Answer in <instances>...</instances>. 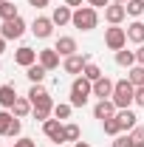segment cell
<instances>
[{"mask_svg": "<svg viewBox=\"0 0 144 147\" xmlns=\"http://www.w3.org/2000/svg\"><path fill=\"white\" fill-rule=\"evenodd\" d=\"M113 3H122V6H124V3H127V0H113Z\"/></svg>", "mask_w": 144, "mask_h": 147, "instance_id": "7bdbcfd3", "label": "cell"}, {"mask_svg": "<svg viewBox=\"0 0 144 147\" xmlns=\"http://www.w3.org/2000/svg\"><path fill=\"white\" fill-rule=\"evenodd\" d=\"M124 9H127L130 17H141V14H144V0H127Z\"/></svg>", "mask_w": 144, "mask_h": 147, "instance_id": "4316f807", "label": "cell"}, {"mask_svg": "<svg viewBox=\"0 0 144 147\" xmlns=\"http://www.w3.org/2000/svg\"><path fill=\"white\" fill-rule=\"evenodd\" d=\"M3 3H6V0H0V6H3Z\"/></svg>", "mask_w": 144, "mask_h": 147, "instance_id": "f6af8a7d", "label": "cell"}, {"mask_svg": "<svg viewBox=\"0 0 144 147\" xmlns=\"http://www.w3.org/2000/svg\"><path fill=\"white\" fill-rule=\"evenodd\" d=\"M73 147H90V142H82L79 139V142H73Z\"/></svg>", "mask_w": 144, "mask_h": 147, "instance_id": "b9f144b4", "label": "cell"}, {"mask_svg": "<svg viewBox=\"0 0 144 147\" xmlns=\"http://www.w3.org/2000/svg\"><path fill=\"white\" fill-rule=\"evenodd\" d=\"M110 147H133V142H130V133H127V136H122V133H119V136L113 139V144H110Z\"/></svg>", "mask_w": 144, "mask_h": 147, "instance_id": "836d02e7", "label": "cell"}, {"mask_svg": "<svg viewBox=\"0 0 144 147\" xmlns=\"http://www.w3.org/2000/svg\"><path fill=\"white\" fill-rule=\"evenodd\" d=\"M124 17H127V9L122 6V3H110L108 9H105V20H108L110 26H119Z\"/></svg>", "mask_w": 144, "mask_h": 147, "instance_id": "5bb4252c", "label": "cell"}, {"mask_svg": "<svg viewBox=\"0 0 144 147\" xmlns=\"http://www.w3.org/2000/svg\"><path fill=\"white\" fill-rule=\"evenodd\" d=\"M17 17V6L11 3V0H6L3 6H0V20H14Z\"/></svg>", "mask_w": 144, "mask_h": 147, "instance_id": "83f0119b", "label": "cell"}, {"mask_svg": "<svg viewBox=\"0 0 144 147\" xmlns=\"http://www.w3.org/2000/svg\"><path fill=\"white\" fill-rule=\"evenodd\" d=\"M34 110V105H31V99L28 96H17V102H14V108H11V113L17 116V119H26L28 113Z\"/></svg>", "mask_w": 144, "mask_h": 147, "instance_id": "d6986e66", "label": "cell"}, {"mask_svg": "<svg viewBox=\"0 0 144 147\" xmlns=\"http://www.w3.org/2000/svg\"><path fill=\"white\" fill-rule=\"evenodd\" d=\"M90 96H93V82H90V79H85L82 74H79V76H73V85H71V99H68V102H71L73 108H85Z\"/></svg>", "mask_w": 144, "mask_h": 147, "instance_id": "7a4b0ae2", "label": "cell"}, {"mask_svg": "<svg viewBox=\"0 0 144 147\" xmlns=\"http://www.w3.org/2000/svg\"><path fill=\"white\" fill-rule=\"evenodd\" d=\"M28 99H31V105L34 108H42V110H54V102H51V93L48 88L40 82V85H31V91H28Z\"/></svg>", "mask_w": 144, "mask_h": 147, "instance_id": "277c9868", "label": "cell"}, {"mask_svg": "<svg viewBox=\"0 0 144 147\" xmlns=\"http://www.w3.org/2000/svg\"><path fill=\"white\" fill-rule=\"evenodd\" d=\"M113 88H116V82H113L110 76H102V79L93 82V96H99V99H110V96H113Z\"/></svg>", "mask_w": 144, "mask_h": 147, "instance_id": "4fadbf2b", "label": "cell"}, {"mask_svg": "<svg viewBox=\"0 0 144 147\" xmlns=\"http://www.w3.org/2000/svg\"><path fill=\"white\" fill-rule=\"evenodd\" d=\"M37 62H40L45 71H57V68H59V54H57V48H42L40 57H37Z\"/></svg>", "mask_w": 144, "mask_h": 147, "instance_id": "8fae6325", "label": "cell"}, {"mask_svg": "<svg viewBox=\"0 0 144 147\" xmlns=\"http://www.w3.org/2000/svg\"><path fill=\"white\" fill-rule=\"evenodd\" d=\"M88 62H93V59H90V54L65 57V59H62V71H65V74H73V76H79V74H82V68H85Z\"/></svg>", "mask_w": 144, "mask_h": 147, "instance_id": "52a82bcc", "label": "cell"}, {"mask_svg": "<svg viewBox=\"0 0 144 147\" xmlns=\"http://www.w3.org/2000/svg\"><path fill=\"white\" fill-rule=\"evenodd\" d=\"M136 62H139V65H144V45H139V48H136Z\"/></svg>", "mask_w": 144, "mask_h": 147, "instance_id": "f35d334b", "label": "cell"}, {"mask_svg": "<svg viewBox=\"0 0 144 147\" xmlns=\"http://www.w3.org/2000/svg\"><path fill=\"white\" fill-rule=\"evenodd\" d=\"M11 119H14V113H9V110H0V136H9Z\"/></svg>", "mask_w": 144, "mask_h": 147, "instance_id": "f1b7e54d", "label": "cell"}, {"mask_svg": "<svg viewBox=\"0 0 144 147\" xmlns=\"http://www.w3.org/2000/svg\"><path fill=\"white\" fill-rule=\"evenodd\" d=\"M54 147H59V144H54Z\"/></svg>", "mask_w": 144, "mask_h": 147, "instance_id": "bcb514c9", "label": "cell"}, {"mask_svg": "<svg viewBox=\"0 0 144 147\" xmlns=\"http://www.w3.org/2000/svg\"><path fill=\"white\" fill-rule=\"evenodd\" d=\"M133 105L144 108V85H141V88H136V99H133Z\"/></svg>", "mask_w": 144, "mask_h": 147, "instance_id": "d590c367", "label": "cell"}, {"mask_svg": "<svg viewBox=\"0 0 144 147\" xmlns=\"http://www.w3.org/2000/svg\"><path fill=\"white\" fill-rule=\"evenodd\" d=\"M82 3H88V0H65V6H71V9H79Z\"/></svg>", "mask_w": 144, "mask_h": 147, "instance_id": "ab89813d", "label": "cell"}, {"mask_svg": "<svg viewBox=\"0 0 144 147\" xmlns=\"http://www.w3.org/2000/svg\"><path fill=\"white\" fill-rule=\"evenodd\" d=\"M0 34L6 37V40H20V37L26 34V20L14 17V20H3V26H0Z\"/></svg>", "mask_w": 144, "mask_h": 147, "instance_id": "8992f818", "label": "cell"}, {"mask_svg": "<svg viewBox=\"0 0 144 147\" xmlns=\"http://www.w3.org/2000/svg\"><path fill=\"white\" fill-rule=\"evenodd\" d=\"M31 34H34L37 40H48V37L54 34V20H51V17H34V23H31Z\"/></svg>", "mask_w": 144, "mask_h": 147, "instance_id": "9c48e42d", "label": "cell"}, {"mask_svg": "<svg viewBox=\"0 0 144 147\" xmlns=\"http://www.w3.org/2000/svg\"><path fill=\"white\" fill-rule=\"evenodd\" d=\"M130 142H133V147H144V127L141 125H136L130 130Z\"/></svg>", "mask_w": 144, "mask_h": 147, "instance_id": "f546056e", "label": "cell"}, {"mask_svg": "<svg viewBox=\"0 0 144 147\" xmlns=\"http://www.w3.org/2000/svg\"><path fill=\"white\" fill-rule=\"evenodd\" d=\"M51 0H28V6H34V9H45Z\"/></svg>", "mask_w": 144, "mask_h": 147, "instance_id": "74e56055", "label": "cell"}, {"mask_svg": "<svg viewBox=\"0 0 144 147\" xmlns=\"http://www.w3.org/2000/svg\"><path fill=\"white\" fill-rule=\"evenodd\" d=\"M51 113H54V110H42V108H34V110H31L34 122H48V119H51Z\"/></svg>", "mask_w": 144, "mask_h": 147, "instance_id": "1f68e13d", "label": "cell"}, {"mask_svg": "<svg viewBox=\"0 0 144 147\" xmlns=\"http://www.w3.org/2000/svg\"><path fill=\"white\" fill-rule=\"evenodd\" d=\"M20 133H23V122L14 116L11 119V127H9V139H20Z\"/></svg>", "mask_w": 144, "mask_h": 147, "instance_id": "4dcf8cb0", "label": "cell"}, {"mask_svg": "<svg viewBox=\"0 0 144 147\" xmlns=\"http://www.w3.org/2000/svg\"><path fill=\"white\" fill-rule=\"evenodd\" d=\"M42 133H45L54 144H62V142H65V125H62L59 119H48V122H42Z\"/></svg>", "mask_w": 144, "mask_h": 147, "instance_id": "ba28073f", "label": "cell"}, {"mask_svg": "<svg viewBox=\"0 0 144 147\" xmlns=\"http://www.w3.org/2000/svg\"><path fill=\"white\" fill-rule=\"evenodd\" d=\"M116 65H122V68H133V65H136V51H127V48L116 51Z\"/></svg>", "mask_w": 144, "mask_h": 147, "instance_id": "603a6c76", "label": "cell"}, {"mask_svg": "<svg viewBox=\"0 0 144 147\" xmlns=\"http://www.w3.org/2000/svg\"><path fill=\"white\" fill-rule=\"evenodd\" d=\"M102 127H105V133H108V136H113V139L122 133V125H119V119H116V116L105 119V122H102Z\"/></svg>", "mask_w": 144, "mask_h": 147, "instance_id": "d4e9b609", "label": "cell"}, {"mask_svg": "<svg viewBox=\"0 0 144 147\" xmlns=\"http://www.w3.org/2000/svg\"><path fill=\"white\" fill-rule=\"evenodd\" d=\"M124 31H127V40H130V42H139V45H144V23H141V20H133Z\"/></svg>", "mask_w": 144, "mask_h": 147, "instance_id": "e0dca14e", "label": "cell"}, {"mask_svg": "<svg viewBox=\"0 0 144 147\" xmlns=\"http://www.w3.org/2000/svg\"><path fill=\"white\" fill-rule=\"evenodd\" d=\"M73 17V9L71 6H57L54 11H51V20H54V26H68Z\"/></svg>", "mask_w": 144, "mask_h": 147, "instance_id": "ac0fdd59", "label": "cell"}, {"mask_svg": "<svg viewBox=\"0 0 144 147\" xmlns=\"http://www.w3.org/2000/svg\"><path fill=\"white\" fill-rule=\"evenodd\" d=\"M82 76H85V79H90V82H96V79H102L105 74H102V68H99L96 62H88V65L82 68Z\"/></svg>", "mask_w": 144, "mask_h": 147, "instance_id": "cb8c5ba5", "label": "cell"}, {"mask_svg": "<svg viewBox=\"0 0 144 147\" xmlns=\"http://www.w3.org/2000/svg\"><path fill=\"white\" fill-rule=\"evenodd\" d=\"M65 142H79V127L76 125H65Z\"/></svg>", "mask_w": 144, "mask_h": 147, "instance_id": "d6a6232c", "label": "cell"}, {"mask_svg": "<svg viewBox=\"0 0 144 147\" xmlns=\"http://www.w3.org/2000/svg\"><path fill=\"white\" fill-rule=\"evenodd\" d=\"M71 26L79 28V31H93V28L99 26V9H93V6H79V9H73Z\"/></svg>", "mask_w": 144, "mask_h": 147, "instance_id": "6da1fadb", "label": "cell"}, {"mask_svg": "<svg viewBox=\"0 0 144 147\" xmlns=\"http://www.w3.org/2000/svg\"><path fill=\"white\" fill-rule=\"evenodd\" d=\"M37 57H40V51L28 48V45H20L17 51H14V62L23 65V68H28V65H34V62H37Z\"/></svg>", "mask_w": 144, "mask_h": 147, "instance_id": "7c38bea8", "label": "cell"}, {"mask_svg": "<svg viewBox=\"0 0 144 147\" xmlns=\"http://www.w3.org/2000/svg\"><path fill=\"white\" fill-rule=\"evenodd\" d=\"M71 110H73V105L71 102H59V105H54V119H71Z\"/></svg>", "mask_w": 144, "mask_h": 147, "instance_id": "484cf974", "label": "cell"}, {"mask_svg": "<svg viewBox=\"0 0 144 147\" xmlns=\"http://www.w3.org/2000/svg\"><path fill=\"white\" fill-rule=\"evenodd\" d=\"M6 42H9V40H6V37L0 34V54H3V51H6Z\"/></svg>", "mask_w": 144, "mask_h": 147, "instance_id": "60d3db41", "label": "cell"}, {"mask_svg": "<svg viewBox=\"0 0 144 147\" xmlns=\"http://www.w3.org/2000/svg\"><path fill=\"white\" fill-rule=\"evenodd\" d=\"M127 79H130V85H136V88H141L144 85V65H133V68H127Z\"/></svg>", "mask_w": 144, "mask_h": 147, "instance_id": "7402d4cb", "label": "cell"}, {"mask_svg": "<svg viewBox=\"0 0 144 147\" xmlns=\"http://www.w3.org/2000/svg\"><path fill=\"white\" fill-rule=\"evenodd\" d=\"M113 0H88V6H93V9H108Z\"/></svg>", "mask_w": 144, "mask_h": 147, "instance_id": "8d00e7d4", "label": "cell"}, {"mask_svg": "<svg viewBox=\"0 0 144 147\" xmlns=\"http://www.w3.org/2000/svg\"><path fill=\"white\" fill-rule=\"evenodd\" d=\"M113 105L119 110H124L133 105V99H136V85H130V79H119L116 82V88H113Z\"/></svg>", "mask_w": 144, "mask_h": 147, "instance_id": "3957f363", "label": "cell"}, {"mask_svg": "<svg viewBox=\"0 0 144 147\" xmlns=\"http://www.w3.org/2000/svg\"><path fill=\"white\" fill-rule=\"evenodd\" d=\"M11 147H37L34 139H28V136H20V139H14V144Z\"/></svg>", "mask_w": 144, "mask_h": 147, "instance_id": "e575fe53", "label": "cell"}, {"mask_svg": "<svg viewBox=\"0 0 144 147\" xmlns=\"http://www.w3.org/2000/svg\"><path fill=\"white\" fill-rule=\"evenodd\" d=\"M14 102H17V91H14V85H0V108H3V110H11V108H14Z\"/></svg>", "mask_w": 144, "mask_h": 147, "instance_id": "9a60e30c", "label": "cell"}, {"mask_svg": "<svg viewBox=\"0 0 144 147\" xmlns=\"http://www.w3.org/2000/svg\"><path fill=\"white\" fill-rule=\"evenodd\" d=\"M105 45H108L110 51H122V48L127 45V31H124V28H119V26L105 28Z\"/></svg>", "mask_w": 144, "mask_h": 147, "instance_id": "5b68a950", "label": "cell"}, {"mask_svg": "<svg viewBox=\"0 0 144 147\" xmlns=\"http://www.w3.org/2000/svg\"><path fill=\"white\" fill-rule=\"evenodd\" d=\"M0 71H3V62H0Z\"/></svg>", "mask_w": 144, "mask_h": 147, "instance_id": "ee69618b", "label": "cell"}, {"mask_svg": "<svg viewBox=\"0 0 144 147\" xmlns=\"http://www.w3.org/2000/svg\"><path fill=\"white\" fill-rule=\"evenodd\" d=\"M116 105H113V99H99L96 105H93V119H99V122H105L110 116H116Z\"/></svg>", "mask_w": 144, "mask_h": 147, "instance_id": "30bf717a", "label": "cell"}, {"mask_svg": "<svg viewBox=\"0 0 144 147\" xmlns=\"http://www.w3.org/2000/svg\"><path fill=\"white\" fill-rule=\"evenodd\" d=\"M116 119H119L122 130H133V127H136V119H139V116H136L130 108H124V110H116Z\"/></svg>", "mask_w": 144, "mask_h": 147, "instance_id": "ffe728a7", "label": "cell"}, {"mask_svg": "<svg viewBox=\"0 0 144 147\" xmlns=\"http://www.w3.org/2000/svg\"><path fill=\"white\" fill-rule=\"evenodd\" d=\"M26 76L31 79V85H40V82H42V79L48 76V71H45V68H42L40 62H34V65H28V68H26Z\"/></svg>", "mask_w": 144, "mask_h": 147, "instance_id": "44dd1931", "label": "cell"}, {"mask_svg": "<svg viewBox=\"0 0 144 147\" xmlns=\"http://www.w3.org/2000/svg\"><path fill=\"white\" fill-rule=\"evenodd\" d=\"M54 48H57V54H59V57H73L76 51H79V48H76V40H73V37H59Z\"/></svg>", "mask_w": 144, "mask_h": 147, "instance_id": "2e32d148", "label": "cell"}]
</instances>
